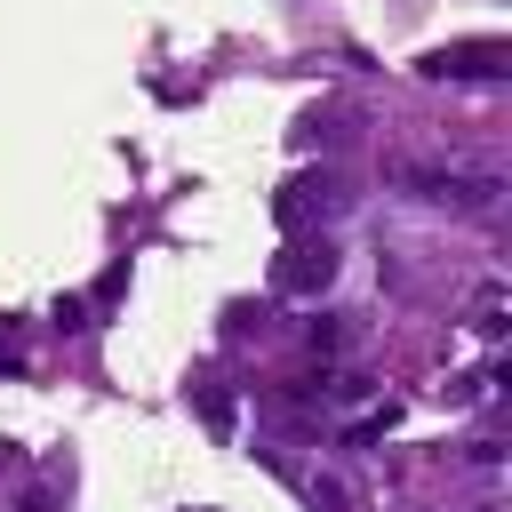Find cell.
<instances>
[{
  "instance_id": "obj_1",
  "label": "cell",
  "mask_w": 512,
  "mask_h": 512,
  "mask_svg": "<svg viewBox=\"0 0 512 512\" xmlns=\"http://www.w3.org/2000/svg\"><path fill=\"white\" fill-rule=\"evenodd\" d=\"M408 184L424 192V200H448V208H496V176H424V168H408Z\"/></svg>"
},
{
  "instance_id": "obj_2",
  "label": "cell",
  "mask_w": 512,
  "mask_h": 512,
  "mask_svg": "<svg viewBox=\"0 0 512 512\" xmlns=\"http://www.w3.org/2000/svg\"><path fill=\"white\" fill-rule=\"evenodd\" d=\"M424 72H448V80H488V72H504V48H496V40H472V48H440Z\"/></svg>"
},
{
  "instance_id": "obj_3",
  "label": "cell",
  "mask_w": 512,
  "mask_h": 512,
  "mask_svg": "<svg viewBox=\"0 0 512 512\" xmlns=\"http://www.w3.org/2000/svg\"><path fill=\"white\" fill-rule=\"evenodd\" d=\"M328 272H336V256H328V248H304V256H296V264H280L272 280H280L288 296H304V288H328Z\"/></svg>"
},
{
  "instance_id": "obj_4",
  "label": "cell",
  "mask_w": 512,
  "mask_h": 512,
  "mask_svg": "<svg viewBox=\"0 0 512 512\" xmlns=\"http://www.w3.org/2000/svg\"><path fill=\"white\" fill-rule=\"evenodd\" d=\"M312 512H352V496L336 480H312Z\"/></svg>"
}]
</instances>
